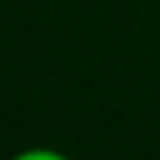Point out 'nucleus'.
I'll return each mask as SVG.
<instances>
[{"label": "nucleus", "instance_id": "obj_1", "mask_svg": "<svg viewBox=\"0 0 160 160\" xmlns=\"http://www.w3.org/2000/svg\"><path fill=\"white\" fill-rule=\"evenodd\" d=\"M9 160H71V157L59 148H51V145H30V148L15 151Z\"/></svg>", "mask_w": 160, "mask_h": 160}]
</instances>
